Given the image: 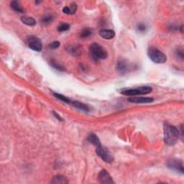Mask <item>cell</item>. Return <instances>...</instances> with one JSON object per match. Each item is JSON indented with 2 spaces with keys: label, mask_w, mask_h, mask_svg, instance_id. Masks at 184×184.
Instances as JSON below:
<instances>
[{
  "label": "cell",
  "mask_w": 184,
  "mask_h": 184,
  "mask_svg": "<svg viewBox=\"0 0 184 184\" xmlns=\"http://www.w3.org/2000/svg\"><path fill=\"white\" fill-rule=\"evenodd\" d=\"M163 130H164V141L165 144L169 146L176 145L179 138V130H178L173 125H171L167 122L164 124Z\"/></svg>",
  "instance_id": "1"
},
{
  "label": "cell",
  "mask_w": 184,
  "mask_h": 184,
  "mask_svg": "<svg viewBox=\"0 0 184 184\" xmlns=\"http://www.w3.org/2000/svg\"><path fill=\"white\" fill-rule=\"evenodd\" d=\"M89 53L91 58L94 61L106 59L108 56L106 50L98 43H93L90 45Z\"/></svg>",
  "instance_id": "2"
},
{
  "label": "cell",
  "mask_w": 184,
  "mask_h": 184,
  "mask_svg": "<svg viewBox=\"0 0 184 184\" xmlns=\"http://www.w3.org/2000/svg\"><path fill=\"white\" fill-rule=\"evenodd\" d=\"M148 56L155 63L161 64L166 62L167 57L162 51L155 47H150L148 49Z\"/></svg>",
  "instance_id": "3"
},
{
  "label": "cell",
  "mask_w": 184,
  "mask_h": 184,
  "mask_svg": "<svg viewBox=\"0 0 184 184\" xmlns=\"http://www.w3.org/2000/svg\"><path fill=\"white\" fill-rule=\"evenodd\" d=\"M152 91L150 86H143L136 88V89H126L121 91V94L126 96H137L142 94H147Z\"/></svg>",
  "instance_id": "4"
},
{
  "label": "cell",
  "mask_w": 184,
  "mask_h": 184,
  "mask_svg": "<svg viewBox=\"0 0 184 184\" xmlns=\"http://www.w3.org/2000/svg\"><path fill=\"white\" fill-rule=\"evenodd\" d=\"M96 152L99 158H102V161L107 163H112L114 161V158L111 152L106 147H103L102 145H99L96 149Z\"/></svg>",
  "instance_id": "5"
},
{
  "label": "cell",
  "mask_w": 184,
  "mask_h": 184,
  "mask_svg": "<svg viewBox=\"0 0 184 184\" xmlns=\"http://www.w3.org/2000/svg\"><path fill=\"white\" fill-rule=\"evenodd\" d=\"M27 44H28L30 48L32 49V51H37V52H40L43 48L41 40L35 36L29 37L28 40H27Z\"/></svg>",
  "instance_id": "6"
},
{
  "label": "cell",
  "mask_w": 184,
  "mask_h": 184,
  "mask_svg": "<svg viewBox=\"0 0 184 184\" xmlns=\"http://www.w3.org/2000/svg\"><path fill=\"white\" fill-rule=\"evenodd\" d=\"M167 165L169 168H170L171 170H173L176 171H178V172H181L183 173V163L181 161H178L176 159H171L169 160L167 163Z\"/></svg>",
  "instance_id": "7"
},
{
  "label": "cell",
  "mask_w": 184,
  "mask_h": 184,
  "mask_svg": "<svg viewBox=\"0 0 184 184\" xmlns=\"http://www.w3.org/2000/svg\"><path fill=\"white\" fill-rule=\"evenodd\" d=\"M98 179L99 181L101 183H114V181L113 180H112V177L106 170H102L99 172Z\"/></svg>",
  "instance_id": "8"
},
{
  "label": "cell",
  "mask_w": 184,
  "mask_h": 184,
  "mask_svg": "<svg viewBox=\"0 0 184 184\" xmlns=\"http://www.w3.org/2000/svg\"><path fill=\"white\" fill-rule=\"evenodd\" d=\"M128 101L131 103L135 104H146V103H151L153 102V99L150 97H131L129 98Z\"/></svg>",
  "instance_id": "9"
},
{
  "label": "cell",
  "mask_w": 184,
  "mask_h": 184,
  "mask_svg": "<svg viewBox=\"0 0 184 184\" xmlns=\"http://www.w3.org/2000/svg\"><path fill=\"white\" fill-rule=\"evenodd\" d=\"M99 35L102 38L106 40H111L115 38V32L112 30H102L99 32Z\"/></svg>",
  "instance_id": "10"
},
{
  "label": "cell",
  "mask_w": 184,
  "mask_h": 184,
  "mask_svg": "<svg viewBox=\"0 0 184 184\" xmlns=\"http://www.w3.org/2000/svg\"><path fill=\"white\" fill-rule=\"evenodd\" d=\"M117 70L120 73H125L128 69V64L125 60L120 59L117 63Z\"/></svg>",
  "instance_id": "11"
},
{
  "label": "cell",
  "mask_w": 184,
  "mask_h": 184,
  "mask_svg": "<svg viewBox=\"0 0 184 184\" xmlns=\"http://www.w3.org/2000/svg\"><path fill=\"white\" fill-rule=\"evenodd\" d=\"M77 10V5L76 3H71L69 7H65L63 9V12L67 14H73Z\"/></svg>",
  "instance_id": "12"
},
{
  "label": "cell",
  "mask_w": 184,
  "mask_h": 184,
  "mask_svg": "<svg viewBox=\"0 0 184 184\" xmlns=\"http://www.w3.org/2000/svg\"><path fill=\"white\" fill-rule=\"evenodd\" d=\"M87 140L89 141L90 143H91V144H93L94 145H95L96 147L99 146V145H101L100 140H99V137H97V136L95 134H94V133L90 134V135L88 136Z\"/></svg>",
  "instance_id": "13"
},
{
  "label": "cell",
  "mask_w": 184,
  "mask_h": 184,
  "mask_svg": "<svg viewBox=\"0 0 184 184\" xmlns=\"http://www.w3.org/2000/svg\"><path fill=\"white\" fill-rule=\"evenodd\" d=\"M21 21L25 24V25H29V26H34L36 25V20L34 18L31 17L24 16L21 18Z\"/></svg>",
  "instance_id": "14"
},
{
  "label": "cell",
  "mask_w": 184,
  "mask_h": 184,
  "mask_svg": "<svg viewBox=\"0 0 184 184\" xmlns=\"http://www.w3.org/2000/svg\"><path fill=\"white\" fill-rule=\"evenodd\" d=\"M51 183H69V181H68L67 178H66L65 176H60V175H58V176H56L55 177H53V180L51 181Z\"/></svg>",
  "instance_id": "15"
},
{
  "label": "cell",
  "mask_w": 184,
  "mask_h": 184,
  "mask_svg": "<svg viewBox=\"0 0 184 184\" xmlns=\"http://www.w3.org/2000/svg\"><path fill=\"white\" fill-rule=\"evenodd\" d=\"M71 104V105L74 106V107L78 109L83 110V111H85V112L89 111V107H88V106L86 105V104H83V103L76 102V101H75V102L71 101V104Z\"/></svg>",
  "instance_id": "16"
},
{
  "label": "cell",
  "mask_w": 184,
  "mask_h": 184,
  "mask_svg": "<svg viewBox=\"0 0 184 184\" xmlns=\"http://www.w3.org/2000/svg\"><path fill=\"white\" fill-rule=\"evenodd\" d=\"M10 5H11V7L12 8V10L15 11V12H20V13H23V12H24V9L21 6H20V3L18 2H17V1L12 2L10 4Z\"/></svg>",
  "instance_id": "17"
},
{
  "label": "cell",
  "mask_w": 184,
  "mask_h": 184,
  "mask_svg": "<svg viewBox=\"0 0 184 184\" xmlns=\"http://www.w3.org/2000/svg\"><path fill=\"white\" fill-rule=\"evenodd\" d=\"M68 51L69 53H71L73 56H78L81 54V48L78 46H69L68 47Z\"/></svg>",
  "instance_id": "18"
},
{
  "label": "cell",
  "mask_w": 184,
  "mask_h": 184,
  "mask_svg": "<svg viewBox=\"0 0 184 184\" xmlns=\"http://www.w3.org/2000/svg\"><path fill=\"white\" fill-rule=\"evenodd\" d=\"M93 33V31L91 28H84L81 32V37L82 38H87L91 36Z\"/></svg>",
  "instance_id": "19"
},
{
  "label": "cell",
  "mask_w": 184,
  "mask_h": 184,
  "mask_svg": "<svg viewBox=\"0 0 184 184\" xmlns=\"http://www.w3.org/2000/svg\"><path fill=\"white\" fill-rule=\"evenodd\" d=\"M53 96L54 97H56L57 99H60V100H61L62 102H65V103H68V104H71V101L70 100L69 98H68V97H65V96L62 95V94H57V93H54L53 94Z\"/></svg>",
  "instance_id": "20"
},
{
  "label": "cell",
  "mask_w": 184,
  "mask_h": 184,
  "mask_svg": "<svg viewBox=\"0 0 184 184\" xmlns=\"http://www.w3.org/2000/svg\"><path fill=\"white\" fill-rule=\"evenodd\" d=\"M70 28V25L68 23H62L58 27V30L59 32H64Z\"/></svg>",
  "instance_id": "21"
},
{
  "label": "cell",
  "mask_w": 184,
  "mask_h": 184,
  "mask_svg": "<svg viewBox=\"0 0 184 184\" xmlns=\"http://www.w3.org/2000/svg\"><path fill=\"white\" fill-rule=\"evenodd\" d=\"M51 65L52 66L54 69H56V70H58V71H63L64 70L63 67L60 64L58 63H57L56 60H52V61L51 62Z\"/></svg>",
  "instance_id": "22"
},
{
  "label": "cell",
  "mask_w": 184,
  "mask_h": 184,
  "mask_svg": "<svg viewBox=\"0 0 184 184\" xmlns=\"http://www.w3.org/2000/svg\"><path fill=\"white\" fill-rule=\"evenodd\" d=\"M60 46V43L58 41H54L50 45V48L51 49H57L58 48H59Z\"/></svg>",
  "instance_id": "23"
},
{
  "label": "cell",
  "mask_w": 184,
  "mask_h": 184,
  "mask_svg": "<svg viewBox=\"0 0 184 184\" xmlns=\"http://www.w3.org/2000/svg\"><path fill=\"white\" fill-rule=\"evenodd\" d=\"M53 20V17H51V16H46L45 17H44L43 18V22L44 23H51V20Z\"/></svg>",
  "instance_id": "24"
},
{
  "label": "cell",
  "mask_w": 184,
  "mask_h": 184,
  "mask_svg": "<svg viewBox=\"0 0 184 184\" xmlns=\"http://www.w3.org/2000/svg\"><path fill=\"white\" fill-rule=\"evenodd\" d=\"M137 29L139 31H141V32H143V31L145 30V29H146V27H145V25L144 24H139L137 26Z\"/></svg>",
  "instance_id": "25"
},
{
  "label": "cell",
  "mask_w": 184,
  "mask_h": 184,
  "mask_svg": "<svg viewBox=\"0 0 184 184\" xmlns=\"http://www.w3.org/2000/svg\"><path fill=\"white\" fill-rule=\"evenodd\" d=\"M177 53V56L179 57V58H181V59H183V51H178V52L176 53Z\"/></svg>",
  "instance_id": "26"
},
{
  "label": "cell",
  "mask_w": 184,
  "mask_h": 184,
  "mask_svg": "<svg viewBox=\"0 0 184 184\" xmlns=\"http://www.w3.org/2000/svg\"><path fill=\"white\" fill-rule=\"evenodd\" d=\"M53 115H54V116H55V117H56V118L58 119V120H60V122H62V121H63V119H62V118H61V117H60V116H59V115H58V114H56V112H53Z\"/></svg>",
  "instance_id": "27"
}]
</instances>
